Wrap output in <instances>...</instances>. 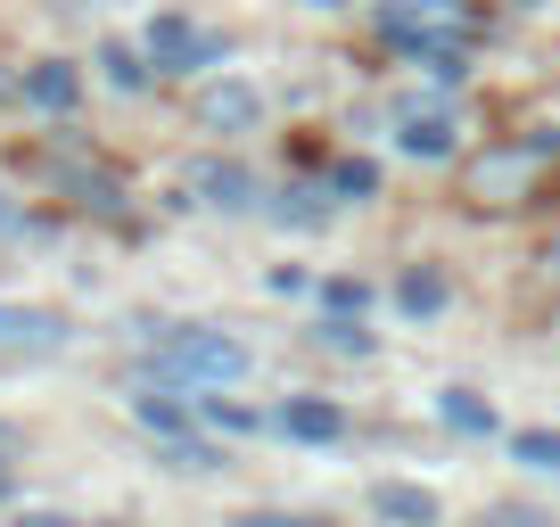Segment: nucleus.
Instances as JSON below:
<instances>
[{"label":"nucleus","mask_w":560,"mask_h":527,"mask_svg":"<svg viewBox=\"0 0 560 527\" xmlns=\"http://www.w3.org/2000/svg\"><path fill=\"white\" fill-rule=\"evenodd\" d=\"M149 371H158L165 387L207 396V387H240L247 379V347L231 330H165L158 347H149Z\"/></svg>","instance_id":"f257e3e1"},{"label":"nucleus","mask_w":560,"mask_h":527,"mask_svg":"<svg viewBox=\"0 0 560 527\" xmlns=\"http://www.w3.org/2000/svg\"><path fill=\"white\" fill-rule=\"evenodd\" d=\"M149 58H158V74L214 67V58H223V34H207V25H190V17H158L149 25Z\"/></svg>","instance_id":"f03ea898"},{"label":"nucleus","mask_w":560,"mask_h":527,"mask_svg":"<svg viewBox=\"0 0 560 527\" xmlns=\"http://www.w3.org/2000/svg\"><path fill=\"white\" fill-rule=\"evenodd\" d=\"M182 190H190L198 207H223V214L256 207V174H247V165H231V157H198L190 174H182Z\"/></svg>","instance_id":"7ed1b4c3"},{"label":"nucleus","mask_w":560,"mask_h":527,"mask_svg":"<svg viewBox=\"0 0 560 527\" xmlns=\"http://www.w3.org/2000/svg\"><path fill=\"white\" fill-rule=\"evenodd\" d=\"M256 116H264L256 83H231V74H214V83L198 91V124H207V132H256Z\"/></svg>","instance_id":"20e7f679"},{"label":"nucleus","mask_w":560,"mask_h":527,"mask_svg":"<svg viewBox=\"0 0 560 527\" xmlns=\"http://www.w3.org/2000/svg\"><path fill=\"white\" fill-rule=\"evenodd\" d=\"M371 511H380L387 527H429L438 519V494L412 487V478H380V487H371Z\"/></svg>","instance_id":"39448f33"},{"label":"nucleus","mask_w":560,"mask_h":527,"mask_svg":"<svg viewBox=\"0 0 560 527\" xmlns=\"http://www.w3.org/2000/svg\"><path fill=\"white\" fill-rule=\"evenodd\" d=\"M18 91L42 107V116H67V107L83 99V74H74L67 58H42V67H25V83H18Z\"/></svg>","instance_id":"423d86ee"},{"label":"nucleus","mask_w":560,"mask_h":527,"mask_svg":"<svg viewBox=\"0 0 560 527\" xmlns=\"http://www.w3.org/2000/svg\"><path fill=\"white\" fill-rule=\"evenodd\" d=\"M67 321L58 314H34V305H0V347H58Z\"/></svg>","instance_id":"0eeeda50"},{"label":"nucleus","mask_w":560,"mask_h":527,"mask_svg":"<svg viewBox=\"0 0 560 527\" xmlns=\"http://www.w3.org/2000/svg\"><path fill=\"white\" fill-rule=\"evenodd\" d=\"M280 429H289V437H305V445H330L338 429H347V412H338V405H322V396H298V405L280 412Z\"/></svg>","instance_id":"6e6552de"},{"label":"nucleus","mask_w":560,"mask_h":527,"mask_svg":"<svg viewBox=\"0 0 560 527\" xmlns=\"http://www.w3.org/2000/svg\"><path fill=\"white\" fill-rule=\"evenodd\" d=\"M404 149H412V157H454V124L438 116V107H412V116H404V132H396Z\"/></svg>","instance_id":"1a4fd4ad"},{"label":"nucleus","mask_w":560,"mask_h":527,"mask_svg":"<svg viewBox=\"0 0 560 527\" xmlns=\"http://www.w3.org/2000/svg\"><path fill=\"white\" fill-rule=\"evenodd\" d=\"M396 305H404V314H420V321L445 314V272H438V264H412V272L396 281Z\"/></svg>","instance_id":"9d476101"},{"label":"nucleus","mask_w":560,"mask_h":527,"mask_svg":"<svg viewBox=\"0 0 560 527\" xmlns=\"http://www.w3.org/2000/svg\"><path fill=\"white\" fill-rule=\"evenodd\" d=\"M132 412H140V429L182 437V429H190V412H198V396H190V405H182V396H132Z\"/></svg>","instance_id":"9b49d317"},{"label":"nucleus","mask_w":560,"mask_h":527,"mask_svg":"<svg viewBox=\"0 0 560 527\" xmlns=\"http://www.w3.org/2000/svg\"><path fill=\"white\" fill-rule=\"evenodd\" d=\"M511 461H527V470H552V478H560V429H520V437H511Z\"/></svg>","instance_id":"f8f14e48"},{"label":"nucleus","mask_w":560,"mask_h":527,"mask_svg":"<svg viewBox=\"0 0 560 527\" xmlns=\"http://www.w3.org/2000/svg\"><path fill=\"white\" fill-rule=\"evenodd\" d=\"M445 429H462V437H487V429H494V412L487 405H478V396H470V387H454V396H445Z\"/></svg>","instance_id":"ddd939ff"},{"label":"nucleus","mask_w":560,"mask_h":527,"mask_svg":"<svg viewBox=\"0 0 560 527\" xmlns=\"http://www.w3.org/2000/svg\"><path fill=\"white\" fill-rule=\"evenodd\" d=\"M100 67H107V83H116V91H149V67H140V50H124V42H107Z\"/></svg>","instance_id":"4468645a"},{"label":"nucleus","mask_w":560,"mask_h":527,"mask_svg":"<svg viewBox=\"0 0 560 527\" xmlns=\"http://www.w3.org/2000/svg\"><path fill=\"white\" fill-rule=\"evenodd\" d=\"M165 461H174V470H223V454H214L207 437H190V429H182V437H165Z\"/></svg>","instance_id":"2eb2a0df"},{"label":"nucleus","mask_w":560,"mask_h":527,"mask_svg":"<svg viewBox=\"0 0 560 527\" xmlns=\"http://www.w3.org/2000/svg\"><path fill=\"white\" fill-rule=\"evenodd\" d=\"M511 181L527 190V157H487V165H478V198H503Z\"/></svg>","instance_id":"dca6fc26"},{"label":"nucleus","mask_w":560,"mask_h":527,"mask_svg":"<svg viewBox=\"0 0 560 527\" xmlns=\"http://www.w3.org/2000/svg\"><path fill=\"white\" fill-rule=\"evenodd\" d=\"M240 527H330V519H298V511H247Z\"/></svg>","instance_id":"f3484780"},{"label":"nucleus","mask_w":560,"mask_h":527,"mask_svg":"<svg viewBox=\"0 0 560 527\" xmlns=\"http://www.w3.org/2000/svg\"><path fill=\"white\" fill-rule=\"evenodd\" d=\"M478 527H544V519H536V511H520V503H494Z\"/></svg>","instance_id":"a211bd4d"},{"label":"nucleus","mask_w":560,"mask_h":527,"mask_svg":"<svg viewBox=\"0 0 560 527\" xmlns=\"http://www.w3.org/2000/svg\"><path fill=\"white\" fill-rule=\"evenodd\" d=\"M322 338H330V347H347V354H363V330H354V321H322Z\"/></svg>","instance_id":"6ab92c4d"},{"label":"nucleus","mask_w":560,"mask_h":527,"mask_svg":"<svg viewBox=\"0 0 560 527\" xmlns=\"http://www.w3.org/2000/svg\"><path fill=\"white\" fill-rule=\"evenodd\" d=\"M9 454H18V437L0 429V503H9V487H18V470H9Z\"/></svg>","instance_id":"aec40b11"},{"label":"nucleus","mask_w":560,"mask_h":527,"mask_svg":"<svg viewBox=\"0 0 560 527\" xmlns=\"http://www.w3.org/2000/svg\"><path fill=\"white\" fill-rule=\"evenodd\" d=\"M18 223H25V214H18V207H9V190H0V231H18Z\"/></svg>","instance_id":"412c9836"},{"label":"nucleus","mask_w":560,"mask_h":527,"mask_svg":"<svg viewBox=\"0 0 560 527\" xmlns=\"http://www.w3.org/2000/svg\"><path fill=\"white\" fill-rule=\"evenodd\" d=\"M18 527H74V519H50V511H34V519H18Z\"/></svg>","instance_id":"4be33fe9"},{"label":"nucleus","mask_w":560,"mask_h":527,"mask_svg":"<svg viewBox=\"0 0 560 527\" xmlns=\"http://www.w3.org/2000/svg\"><path fill=\"white\" fill-rule=\"evenodd\" d=\"M305 9H338V0H305Z\"/></svg>","instance_id":"5701e85b"},{"label":"nucleus","mask_w":560,"mask_h":527,"mask_svg":"<svg viewBox=\"0 0 560 527\" xmlns=\"http://www.w3.org/2000/svg\"><path fill=\"white\" fill-rule=\"evenodd\" d=\"M9 91H18V83H9V74H0V99H9Z\"/></svg>","instance_id":"b1692460"},{"label":"nucleus","mask_w":560,"mask_h":527,"mask_svg":"<svg viewBox=\"0 0 560 527\" xmlns=\"http://www.w3.org/2000/svg\"><path fill=\"white\" fill-rule=\"evenodd\" d=\"M552 272H560V247H552Z\"/></svg>","instance_id":"393cba45"},{"label":"nucleus","mask_w":560,"mask_h":527,"mask_svg":"<svg viewBox=\"0 0 560 527\" xmlns=\"http://www.w3.org/2000/svg\"><path fill=\"white\" fill-rule=\"evenodd\" d=\"M520 9H527V0H520Z\"/></svg>","instance_id":"a878e982"}]
</instances>
